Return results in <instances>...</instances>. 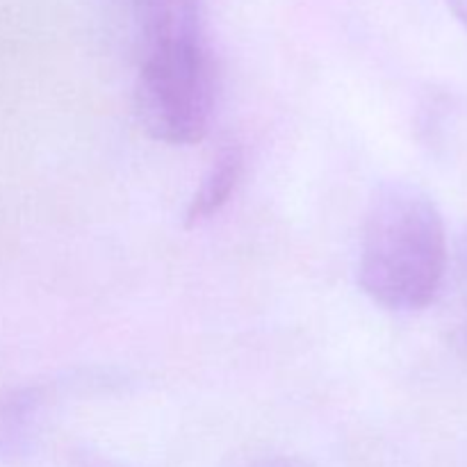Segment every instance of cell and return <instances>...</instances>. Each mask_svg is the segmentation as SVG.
Segmentation results:
<instances>
[{"label": "cell", "mask_w": 467, "mask_h": 467, "mask_svg": "<svg viewBox=\"0 0 467 467\" xmlns=\"http://www.w3.org/2000/svg\"><path fill=\"white\" fill-rule=\"evenodd\" d=\"M447 265L445 223L431 196L409 181L379 185L360 231V290L381 308L415 313L442 290Z\"/></svg>", "instance_id": "obj_1"}, {"label": "cell", "mask_w": 467, "mask_h": 467, "mask_svg": "<svg viewBox=\"0 0 467 467\" xmlns=\"http://www.w3.org/2000/svg\"><path fill=\"white\" fill-rule=\"evenodd\" d=\"M214 112V68L205 32L141 41L135 114L146 135L169 146L199 144Z\"/></svg>", "instance_id": "obj_2"}, {"label": "cell", "mask_w": 467, "mask_h": 467, "mask_svg": "<svg viewBox=\"0 0 467 467\" xmlns=\"http://www.w3.org/2000/svg\"><path fill=\"white\" fill-rule=\"evenodd\" d=\"M244 173V153L237 144H226L219 149L213 158V164L201 178L199 190L190 199L185 213V226L196 228L201 223L210 222L222 213L223 205L235 194L237 185Z\"/></svg>", "instance_id": "obj_3"}, {"label": "cell", "mask_w": 467, "mask_h": 467, "mask_svg": "<svg viewBox=\"0 0 467 467\" xmlns=\"http://www.w3.org/2000/svg\"><path fill=\"white\" fill-rule=\"evenodd\" d=\"M46 397L39 388L16 390L0 404V454L16 459L27 451L41 420Z\"/></svg>", "instance_id": "obj_4"}, {"label": "cell", "mask_w": 467, "mask_h": 467, "mask_svg": "<svg viewBox=\"0 0 467 467\" xmlns=\"http://www.w3.org/2000/svg\"><path fill=\"white\" fill-rule=\"evenodd\" d=\"M451 272V342L467 358V231L456 244Z\"/></svg>", "instance_id": "obj_5"}, {"label": "cell", "mask_w": 467, "mask_h": 467, "mask_svg": "<svg viewBox=\"0 0 467 467\" xmlns=\"http://www.w3.org/2000/svg\"><path fill=\"white\" fill-rule=\"evenodd\" d=\"M254 467H308V465L295 459H267V461H260V463H255Z\"/></svg>", "instance_id": "obj_6"}, {"label": "cell", "mask_w": 467, "mask_h": 467, "mask_svg": "<svg viewBox=\"0 0 467 467\" xmlns=\"http://www.w3.org/2000/svg\"><path fill=\"white\" fill-rule=\"evenodd\" d=\"M447 5L454 12V16L467 27V0H447Z\"/></svg>", "instance_id": "obj_7"}]
</instances>
